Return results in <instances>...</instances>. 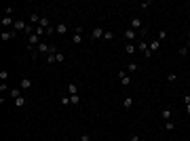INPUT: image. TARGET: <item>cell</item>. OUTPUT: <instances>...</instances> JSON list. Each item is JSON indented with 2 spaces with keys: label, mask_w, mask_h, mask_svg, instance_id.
<instances>
[{
  "label": "cell",
  "mask_w": 190,
  "mask_h": 141,
  "mask_svg": "<svg viewBox=\"0 0 190 141\" xmlns=\"http://www.w3.org/2000/svg\"><path fill=\"white\" fill-rule=\"evenodd\" d=\"M68 93H70V95H78V86H76L74 82H70V84H68Z\"/></svg>",
  "instance_id": "obj_14"
},
{
  "label": "cell",
  "mask_w": 190,
  "mask_h": 141,
  "mask_svg": "<svg viewBox=\"0 0 190 141\" xmlns=\"http://www.w3.org/2000/svg\"><path fill=\"white\" fill-rule=\"evenodd\" d=\"M129 141H139V137H137V135H133V137L129 139Z\"/></svg>",
  "instance_id": "obj_35"
},
{
  "label": "cell",
  "mask_w": 190,
  "mask_h": 141,
  "mask_svg": "<svg viewBox=\"0 0 190 141\" xmlns=\"http://www.w3.org/2000/svg\"><path fill=\"white\" fill-rule=\"evenodd\" d=\"M139 51L144 53V57H146V59H150V57H152V53H150V46L146 44L144 40H139Z\"/></svg>",
  "instance_id": "obj_2"
},
{
  "label": "cell",
  "mask_w": 190,
  "mask_h": 141,
  "mask_svg": "<svg viewBox=\"0 0 190 141\" xmlns=\"http://www.w3.org/2000/svg\"><path fill=\"white\" fill-rule=\"evenodd\" d=\"M123 105H125V107H127V110H129V107L133 105V99H131V97H127V99L123 101Z\"/></svg>",
  "instance_id": "obj_24"
},
{
  "label": "cell",
  "mask_w": 190,
  "mask_h": 141,
  "mask_svg": "<svg viewBox=\"0 0 190 141\" xmlns=\"http://www.w3.org/2000/svg\"><path fill=\"white\" fill-rule=\"evenodd\" d=\"M55 32H57L59 36H63V34L68 32V23H57V25H55Z\"/></svg>",
  "instance_id": "obj_7"
},
{
  "label": "cell",
  "mask_w": 190,
  "mask_h": 141,
  "mask_svg": "<svg viewBox=\"0 0 190 141\" xmlns=\"http://www.w3.org/2000/svg\"><path fill=\"white\" fill-rule=\"evenodd\" d=\"M2 25H4V28H9V25H15V21L11 19V17H2Z\"/></svg>",
  "instance_id": "obj_17"
},
{
  "label": "cell",
  "mask_w": 190,
  "mask_h": 141,
  "mask_svg": "<svg viewBox=\"0 0 190 141\" xmlns=\"http://www.w3.org/2000/svg\"><path fill=\"white\" fill-rule=\"evenodd\" d=\"M72 42H74V44H80V42H83V34H74L72 36Z\"/></svg>",
  "instance_id": "obj_20"
},
{
  "label": "cell",
  "mask_w": 190,
  "mask_h": 141,
  "mask_svg": "<svg viewBox=\"0 0 190 141\" xmlns=\"http://www.w3.org/2000/svg\"><path fill=\"white\" fill-rule=\"evenodd\" d=\"M112 38H114V32L106 30V32H104V40H112Z\"/></svg>",
  "instance_id": "obj_23"
},
{
  "label": "cell",
  "mask_w": 190,
  "mask_h": 141,
  "mask_svg": "<svg viewBox=\"0 0 190 141\" xmlns=\"http://www.w3.org/2000/svg\"><path fill=\"white\" fill-rule=\"evenodd\" d=\"M142 23H144V21H142V19H139V17H133L131 21H129V28H131V30H135V32H137L139 28H142Z\"/></svg>",
  "instance_id": "obj_3"
},
{
  "label": "cell",
  "mask_w": 190,
  "mask_h": 141,
  "mask_svg": "<svg viewBox=\"0 0 190 141\" xmlns=\"http://www.w3.org/2000/svg\"><path fill=\"white\" fill-rule=\"evenodd\" d=\"M150 7V0H146V2H139V9H148Z\"/></svg>",
  "instance_id": "obj_32"
},
{
  "label": "cell",
  "mask_w": 190,
  "mask_h": 141,
  "mask_svg": "<svg viewBox=\"0 0 190 141\" xmlns=\"http://www.w3.org/2000/svg\"><path fill=\"white\" fill-rule=\"evenodd\" d=\"M70 103H72V105H78V103H80V97H78V95H70Z\"/></svg>",
  "instance_id": "obj_18"
},
{
  "label": "cell",
  "mask_w": 190,
  "mask_h": 141,
  "mask_svg": "<svg viewBox=\"0 0 190 141\" xmlns=\"http://www.w3.org/2000/svg\"><path fill=\"white\" fill-rule=\"evenodd\" d=\"M21 89H23V91H30V89H32V80H30V78H21Z\"/></svg>",
  "instance_id": "obj_10"
},
{
  "label": "cell",
  "mask_w": 190,
  "mask_h": 141,
  "mask_svg": "<svg viewBox=\"0 0 190 141\" xmlns=\"http://www.w3.org/2000/svg\"><path fill=\"white\" fill-rule=\"evenodd\" d=\"M30 21H32V23H40V15H38V13H30Z\"/></svg>",
  "instance_id": "obj_16"
},
{
  "label": "cell",
  "mask_w": 190,
  "mask_h": 141,
  "mask_svg": "<svg viewBox=\"0 0 190 141\" xmlns=\"http://www.w3.org/2000/svg\"><path fill=\"white\" fill-rule=\"evenodd\" d=\"M25 28H28V23H25V21H15V25H13V30L15 32H25Z\"/></svg>",
  "instance_id": "obj_6"
},
{
  "label": "cell",
  "mask_w": 190,
  "mask_h": 141,
  "mask_svg": "<svg viewBox=\"0 0 190 141\" xmlns=\"http://www.w3.org/2000/svg\"><path fill=\"white\" fill-rule=\"evenodd\" d=\"M38 25H40V28H45V30H49V28H51V19H49V17H40V23H38Z\"/></svg>",
  "instance_id": "obj_8"
},
{
  "label": "cell",
  "mask_w": 190,
  "mask_h": 141,
  "mask_svg": "<svg viewBox=\"0 0 190 141\" xmlns=\"http://www.w3.org/2000/svg\"><path fill=\"white\" fill-rule=\"evenodd\" d=\"M125 53H127V55H133V53H135V44H133V42H127V46H125Z\"/></svg>",
  "instance_id": "obj_13"
},
{
  "label": "cell",
  "mask_w": 190,
  "mask_h": 141,
  "mask_svg": "<svg viewBox=\"0 0 190 141\" xmlns=\"http://www.w3.org/2000/svg\"><path fill=\"white\" fill-rule=\"evenodd\" d=\"M9 93H11V97H13V99H17V97H21V91H19V89H11Z\"/></svg>",
  "instance_id": "obj_21"
},
{
  "label": "cell",
  "mask_w": 190,
  "mask_h": 141,
  "mask_svg": "<svg viewBox=\"0 0 190 141\" xmlns=\"http://www.w3.org/2000/svg\"><path fill=\"white\" fill-rule=\"evenodd\" d=\"M127 72H137V63H135V61H131V63L127 66Z\"/></svg>",
  "instance_id": "obj_22"
},
{
  "label": "cell",
  "mask_w": 190,
  "mask_h": 141,
  "mask_svg": "<svg viewBox=\"0 0 190 141\" xmlns=\"http://www.w3.org/2000/svg\"><path fill=\"white\" fill-rule=\"evenodd\" d=\"M57 61V55H47V63L51 66V63H55Z\"/></svg>",
  "instance_id": "obj_25"
},
{
  "label": "cell",
  "mask_w": 190,
  "mask_h": 141,
  "mask_svg": "<svg viewBox=\"0 0 190 141\" xmlns=\"http://www.w3.org/2000/svg\"><path fill=\"white\" fill-rule=\"evenodd\" d=\"M99 38H104V30L97 25V28H93V32H91V40H99Z\"/></svg>",
  "instance_id": "obj_4"
},
{
  "label": "cell",
  "mask_w": 190,
  "mask_h": 141,
  "mask_svg": "<svg viewBox=\"0 0 190 141\" xmlns=\"http://www.w3.org/2000/svg\"><path fill=\"white\" fill-rule=\"evenodd\" d=\"M186 48H190V40H188V44H186Z\"/></svg>",
  "instance_id": "obj_37"
},
{
  "label": "cell",
  "mask_w": 190,
  "mask_h": 141,
  "mask_svg": "<svg viewBox=\"0 0 190 141\" xmlns=\"http://www.w3.org/2000/svg\"><path fill=\"white\" fill-rule=\"evenodd\" d=\"M34 34H36V36H45V34H47V30H45V28H40V25H36Z\"/></svg>",
  "instance_id": "obj_19"
},
{
  "label": "cell",
  "mask_w": 190,
  "mask_h": 141,
  "mask_svg": "<svg viewBox=\"0 0 190 141\" xmlns=\"http://www.w3.org/2000/svg\"><path fill=\"white\" fill-rule=\"evenodd\" d=\"M80 141H91V137H89V135H87V133H85V135H83V137H80Z\"/></svg>",
  "instance_id": "obj_34"
},
{
  "label": "cell",
  "mask_w": 190,
  "mask_h": 141,
  "mask_svg": "<svg viewBox=\"0 0 190 141\" xmlns=\"http://www.w3.org/2000/svg\"><path fill=\"white\" fill-rule=\"evenodd\" d=\"M15 105H17V107H25V105H28L25 97H17V99H15Z\"/></svg>",
  "instance_id": "obj_15"
},
{
  "label": "cell",
  "mask_w": 190,
  "mask_h": 141,
  "mask_svg": "<svg viewBox=\"0 0 190 141\" xmlns=\"http://www.w3.org/2000/svg\"><path fill=\"white\" fill-rule=\"evenodd\" d=\"M123 36H125V38H127V40H129V42H133V40H137V32H135V30H131V28H127V30H125V32H123Z\"/></svg>",
  "instance_id": "obj_1"
},
{
  "label": "cell",
  "mask_w": 190,
  "mask_h": 141,
  "mask_svg": "<svg viewBox=\"0 0 190 141\" xmlns=\"http://www.w3.org/2000/svg\"><path fill=\"white\" fill-rule=\"evenodd\" d=\"M118 78H121L123 86H129V84H131V78H129V74H127V72H123V70L118 72Z\"/></svg>",
  "instance_id": "obj_5"
},
{
  "label": "cell",
  "mask_w": 190,
  "mask_h": 141,
  "mask_svg": "<svg viewBox=\"0 0 190 141\" xmlns=\"http://www.w3.org/2000/svg\"><path fill=\"white\" fill-rule=\"evenodd\" d=\"M167 80H169V82H175V80H177V74H169V76H167Z\"/></svg>",
  "instance_id": "obj_31"
},
{
  "label": "cell",
  "mask_w": 190,
  "mask_h": 141,
  "mask_svg": "<svg viewBox=\"0 0 190 141\" xmlns=\"http://www.w3.org/2000/svg\"><path fill=\"white\" fill-rule=\"evenodd\" d=\"M186 114L190 116V103H186Z\"/></svg>",
  "instance_id": "obj_36"
},
{
  "label": "cell",
  "mask_w": 190,
  "mask_h": 141,
  "mask_svg": "<svg viewBox=\"0 0 190 141\" xmlns=\"http://www.w3.org/2000/svg\"><path fill=\"white\" fill-rule=\"evenodd\" d=\"M161 116H163V120H169V118H171V110H169V107H165V110H161Z\"/></svg>",
  "instance_id": "obj_12"
},
{
  "label": "cell",
  "mask_w": 190,
  "mask_h": 141,
  "mask_svg": "<svg viewBox=\"0 0 190 141\" xmlns=\"http://www.w3.org/2000/svg\"><path fill=\"white\" fill-rule=\"evenodd\" d=\"M66 61V55H63V53H57V63H63Z\"/></svg>",
  "instance_id": "obj_28"
},
{
  "label": "cell",
  "mask_w": 190,
  "mask_h": 141,
  "mask_svg": "<svg viewBox=\"0 0 190 141\" xmlns=\"http://www.w3.org/2000/svg\"><path fill=\"white\" fill-rule=\"evenodd\" d=\"M61 105H70V95H63L61 97Z\"/></svg>",
  "instance_id": "obj_27"
},
{
  "label": "cell",
  "mask_w": 190,
  "mask_h": 141,
  "mask_svg": "<svg viewBox=\"0 0 190 141\" xmlns=\"http://www.w3.org/2000/svg\"><path fill=\"white\" fill-rule=\"evenodd\" d=\"M7 78H9V72H7V70H2V72H0V80L7 82Z\"/></svg>",
  "instance_id": "obj_26"
},
{
  "label": "cell",
  "mask_w": 190,
  "mask_h": 141,
  "mask_svg": "<svg viewBox=\"0 0 190 141\" xmlns=\"http://www.w3.org/2000/svg\"><path fill=\"white\" fill-rule=\"evenodd\" d=\"M15 36H17V32H15V30H13V32H7V30H4L0 38H2V40H11V38H15Z\"/></svg>",
  "instance_id": "obj_9"
},
{
  "label": "cell",
  "mask_w": 190,
  "mask_h": 141,
  "mask_svg": "<svg viewBox=\"0 0 190 141\" xmlns=\"http://www.w3.org/2000/svg\"><path fill=\"white\" fill-rule=\"evenodd\" d=\"M165 38H167V30H161L159 32V40H165Z\"/></svg>",
  "instance_id": "obj_30"
},
{
  "label": "cell",
  "mask_w": 190,
  "mask_h": 141,
  "mask_svg": "<svg viewBox=\"0 0 190 141\" xmlns=\"http://www.w3.org/2000/svg\"><path fill=\"white\" fill-rule=\"evenodd\" d=\"M148 46H150V53H156V51L161 48V40H152Z\"/></svg>",
  "instance_id": "obj_11"
},
{
  "label": "cell",
  "mask_w": 190,
  "mask_h": 141,
  "mask_svg": "<svg viewBox=\"0 0 190 141\" xmlns=\"http://www.w3.org/2000/svg\"><path fill=\"white\" fill-rule=\"evenodd\" d=\"M165 131H173V122H171V120L165 122Z\"/></svg>",
  "instance_id": "obj_29"
},
{
  "label": "cell",
  "mask_w": 190,
  "mask_h": 141,
  "mask_svg": "<svg viewBox=\"0 0 190 141\" xmlns=\"http://www.w3.org/2000/svg\"><path fill=\"white\" fill-rule=\"evenodd\" d=\"M188 40H190V32H188Z\"/></svg>",
  "instance_id": "obj_38"
},
{
  "label": "cell",
  "mask_w": 190,
  "mask_h": 141,
  "mask_svg": "<svg viewBox=\"0 0 190 141\" xmlns=\"http://www.w3.org/2000/svg\"><path fill=\"white\" fill-rule=\"evenodd\" d=\"M0 91H11V89L7 86V82H0Z\"/></svg>",
  "instance_id": "obj_33"
}]
</instances>
